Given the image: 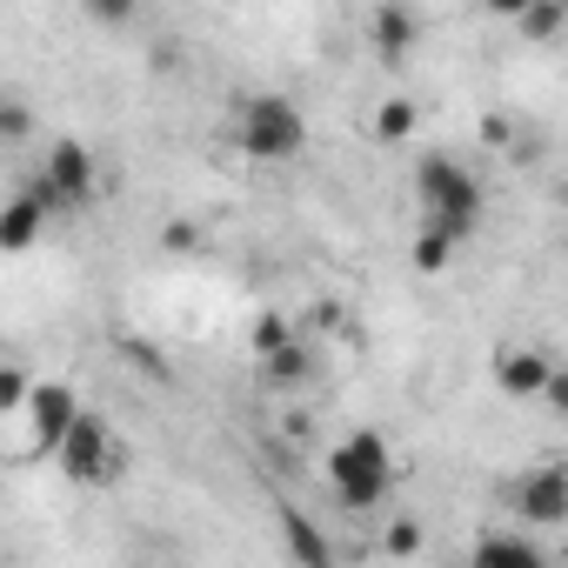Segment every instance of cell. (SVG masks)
Segmentation results:
<instances>
[{"label":"cell","mask_w":568,"mask_h":568,"mask_svg":"<svg viewBox=\"0 0 568 568\" xmlns=\"http://www.w3.org/2000/svg\"><path fill=\"white\" fill-rule=\"evenodd\" d=\"M261 368H267V382H274V388H302V382L315 375V348H308V342L295 335L288 348H274V355H261Z\"/></svg>","instance_id":"cell-13"},{"label":"cell","mask_w":568,"mask_h":568,"mask_svg":"<svg viewBox=\"0 0 568 568\" xmlns=\"http://www.w3.org/2000/svg\"><path fill=\"white\" fill-rule=\"evenodd\" d=\"M161 241H168L174 254H201V227H194V221H168V234H161Z\"/></svg>","instance_id":"cell-21"},{"label":"cell","mask_w":568,"mask_h":568,"mask_svg":"<svg viewBox=\"0 0 568 568\" xmlns=\"http://www.w3.org/2000/svg\"><path fill=\"white\" fill-rule=\"evenodd\" d=\"M415 121H422V114H415V101H408V94H388V101H382V114H375V134H382V141H408V134H415Z\"/></svg>","instance_id":"cell-14"},{"label":"cell","mask_w":568,"mask_h":568,"mask_svg":"<svg viewBox=\"0 0 568 568\" xmlns=\"http://www.w3.org/2000/svg\"><path fill=\"white\" fill-rule=\"evenodd\" d=\"M234 148L247 161H288L308 148V121L288 94H247L234 108Z\"/></svg>","instance_id":"cell-2"},{"label":"cell","mask_w":568,"mask_h":568,"mask_svg":"<svg viewBox=\"0 0 568 568\" xmlns=\"http://www.w3.org/2000/svg\"><path fill=\"white\" fill-rule=\"evenodd\" d=\"M548 375H555V362L535 355V348H501V355H495V382H501L508 395H541Z\"/></svg>","instance_id":"cell-10"},{"label":"cell","mask_w":568,"mask_h":568,"mask_svg":"<svg viewBox=\"0 0 568 568\" xmlns=\"http://www.w3.org/2000/svg\"><path fill=\"white\" fill-rule=\"evenodd\" d=\"M468 568H548V555H541V541H528V535H515V528H488V535L475 541Z\"/></svg>","instance_id":"cell-9"},{"label":"cell","mask_w":568,"mask_h":568,"mask_svg":"<svg viewBox=\"0 0 568 568\" xmlns=\"http://www.w3.org/2000/svg\"><path fill=\"white\" fill-rule=\"evenodd\" d=\"M328 481H335V501H342L348 515L375 508V501L395 488V455H388V442H382L375 428H355V435L328 455Z\"/></svg>","instance_id":"cell-3"},{"label":"cell","mask_w":568,"mask_h":568,"mask_svg":"<svg viewBox=\"0 0 568 568\" xmlns=\"http://www.w3.org/2000/svg\"><path fill=\"white\" fill-rule=\"evenodd\" d=\"M28 134H34V108L0 101V141H28Z\"/></svg>","instance_id":"cell-19"},{"label":"cell","mask_w":568,"mask_h":568,"mask_svg":"<svg viewBox=\"0 0 568 568\" xmlns=\"http://www.w3.org/2000/svg\"><path fill=\"white\" fill-rule=\"evenodd\" d=\"M508 501H515V515H521V521H535V528H555V521L568 515V468H561V462H541V468L515 475Z\"/></svg>","instance_id":"cell-7"},{"label":"cell","mask_w":568,"mask_h":568,"mask_svg":"<svg viewBox=\"0 0 568 568\" xmlns=\"http://www.w3.org/2000/svg\"><path fill=\"white\" fill-rule=\"evenodd\" d=\"M247 342H254V355H274V348H288V342H295V328H288V315L261 308V315H254V328H247Z\"/></svg>","instance_id":"cell-15"},{"label":"cell","mask_w":568,"mask_h":568,"mask_svg":"<svg viewBox=\"0 0 568 568\" xmlns=\"http://www.w3.org/2000/svg\"><path fill=\"white\" fill-rule=\"evenodd\" d=\"M368 34H375V54H382V61H402V54L415 48V34H422V21H415L408 8H395V0H388V8H375V21H368Z\"/></svg>","instance_id":"cell-12"},{"label":"cell","mask_w":568,"mask_h":568,"mask_svg":"<svg viewBox=\"0 0 568 568\" xmlns=\"http://www.w3.org/2000/svg\"><path fill=\"white\" fill-rule=\"evenodd\" d=\"M515 28L535 34V41H548V34L568 28V8H561V0H541V8H521V14H515Z\"/></svg>","instance_id":"cell-16"},{"label":"cell","mask_w":568,"mask_h":568,"mask_svg":"<svg viewBox=\"0 0 568 568\" xmlns=\"http://www.w3.org/2000/svg\"><path fill=\"white\" fill-rule=\"evenodd\" d=\"M408 261H415L422 274H442V267L455 261V241H448V234H435V227H422V234H415V254H408Z\"/></svg>","instance_id":"cell-17"},{"label":"cell","mask_w":568,"mask_h":568,"mask_svg":"<svg viewBox=\"0 0 568 568\" xmlns=\"http://www.w3.org/2000/svg\"><path fill=\"white\" fill-rule=\"evenodd\" d=\"M28 187L48 201V214L88 207V201H94V154H88L81 141H54V148H48V161H41V174H34Z\"/></svg>","instance_id":"cell-5"},{"label":"cell","mask_w":568,"mask_h":568,"mask_svg":"<svg viewBox=\"0 0 568 568\" xmlns=\"http://www.w3.org/2000/svg\"><path fill=\"white\" fill-rule=\"evenodd\" d=\"M281 535H288V555H295V568H335V548H328V535L302 515V508H281Z\"/></svg>","instance_id":"cell-11"},{"label":"cell","mask_w":568,"mask_h":568,"mask_svg":"<svg viewBox=\"0 0 568 568\" xmlns=\"http://www.w3.org/2000/svg\"><path fill=\"white\" fill-rule=\"evenodd\" d=\"M54 462H61V475L68 481H88V488H108L121 468H128V448L114 442V428H108V415H94V408H81L74 415V428L61 435V448H54Z\"/></svg>","instance_id":"cell-4"},{"label":"cell","mask_w":568,"mask_h":568,"mask_svg":"<svg viewBox=\"0 0 568 568\" xmlns=\"http://www.w3.org/2000/svg\"><path fill=\"white\" fill-rule=\"evenodd\" d=\"M21 415H28V448L34 455H54L61 435L74 428V415H81V395L68 382H34L28 402H21Z\"/></svg>","instance_id":"cell-6"},{"label":"cell","mask_w":568,"mask_h":568,"mask_svg":"<svg viewBox=\"0 0 568 568\" xmlns=\"http://www.w3.org/2000/svg\"><path fill=\"white\" fill-rule=\"evenodd\" d=\"M415 201H422V227L448 234L455 247L475 234L481 221V181L455 161V154H422L415 161Z\"/></svg>","instance_id":"cell-1"},{"label":"cell","mask_w":568,"mask_h":568,"mask_svg":"<svg viewBox=\"0 0 568 568\" xmlns=\"http://www.w3.org/2000/svg\"><path fill=\"white\" fill-rule=\"evenodd\" d=\"M28 388H34V375H28L21 362H0V415H14V408L28 402Z\"/></svg>","instance_id":"cell-18"},{"label":"cell","mask_w":568,"mask_h":568,"mask_svg":"<svg viewBox=\"0 0 568 568\" xmlns=\"http://www.w3.org/2000/svg\"><path fill=\"white\" fill-rule=\"evenodd\" d=\"M415 548H422V521H415V515H402V521H388V555H402V561H408Z\"/></svg>","instance_id":"cell-20"},{"label":"cell","mask_w":568,"mask_h":568,"mask_svg":"<svg viewBox=\"0 0 568 568\" xmlns=\"http://www.w3.org/2000/svg\"><path fill=\"white\" fill-rule=\"evenodd\" d=\"M54 214H48V201L34 194V187H21L8 207H0V254H28L34 241H41V227H48Z\"/></svg>","instance_id":"cell-8"}]
</instances>
